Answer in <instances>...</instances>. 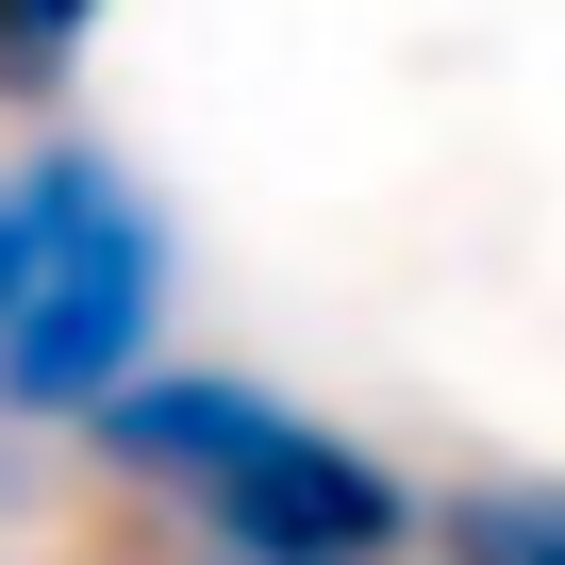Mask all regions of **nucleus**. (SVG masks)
<instances>
[{
    "label": "nucleus",
    "mask_w": 565,
    "mask_h": 565,
    "mask_svg": "<svg viewBox=\"0 0 565 565\" xmlns=\"http://www.w3.org/2000/svg\"><path fill=\"white\" fill-rule=\"evenodd\" d=\"M100 449H117L134 482H167V499H183L216 548H249V565H383V548L416 532V482H399L383 449H350L333 416L266 399V383H216V366L117 383V399H100Z\"/></svg>",
    "instance_id": "nucleus-1"
},
{
    "label": "nucleus",
    "mask_w": 565,
    "mask_h": 565,
    "mask_svg": "<svg viewBox=\"0 0 565 565\" xmlns=\"http://www.w3.org/2000/svg\"><path fill=\"white\" fill-rule=\"evenodd\" d=\"M167 333V216L117 150H34L0 167V399L18 416H100L150 383Z\"/></svg>",
    "instance_id": "nucleus-2"
},
{
    "label": "nucleus",
    "mask_w": 565,
    "mask_h": 565,
    "mask_svg": "<svg viewBox=\"0 0 565 565\" xmlns=\"http://www.w3.org/2000/svg\"><path fill=\"white\" fill-rule=\"evenodd\" d=\"M449 565H565V482H482V499H449Z\"/></svg>",
    "instance_id": "nucleus-3"
},
{
    "label": "nucleus",
    "mask_w": 565,
    "mask_h": 565,
    "mask_svg": "<svg viewBox=\"0 0 565 565\" xmlns=\"http://www.w3.org/2000/svg\"><path fill=\"white\" fill-rule=\"evenodd\" d=\"M84 18H100V0H0V84H67Z\"/></svg>",
    "instance_id": "nucleus-4"
}]
</instances>
